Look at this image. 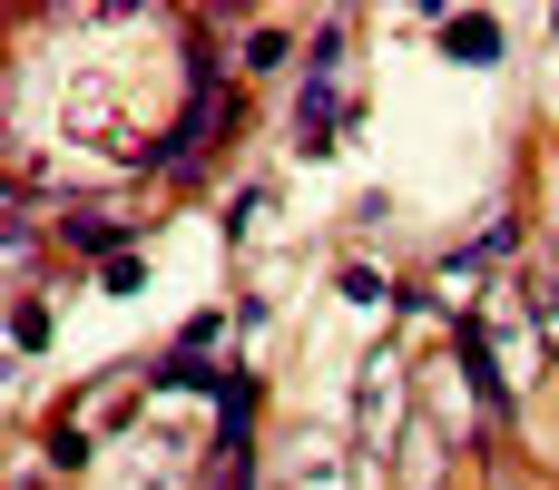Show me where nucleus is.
<instances>
[{"mask_svg":"<svg viewBox=\"0 0 559 490\" xmlns=\"http://www.w3.org/2000/svg\"><path fill=\"white\" fill-rule=\"evenodd\" d=\"M344 128H354L344 88H334V79H305V98H295V147H305V157H334Z\"/></svg>","mask_w":559,"mask_h":490,"instance_id":"1","label":"nucleus"},{"mask_svg":"<svg viewBox=\"0 0 559 490\" xmlns=\"http://www.w3.org/2000/svg\"><path fill=\"white\" fill-rule=\"evenodd\" d=\"M393 413H403V363H393V354H373V363H364V383H354V422H364V442H373V452H383V422H393Z\"/></svg>","mask_w":559,"mask_h":490,"instance_id":"2","label":"nucleus"},{"mask_svg":"<svg viewBox=\"0 0 559 490\" xmlns=\"http://www.w3.org/2000/svg\"><path fill=\"white\" fill-rule=\"evenodd\" d=\"M442 49H452L462 69H491V59H501V20H491V10H442Z\"/></svg>","mask_w":559,"mask_h":490,"instance_id":"3","label":"nucleus"},{"mask_svg":"<svg viewBox=\"0 0 559 490\" xmlns=\"http://www.w3.org/2000/svg\"><path fill=\"white\" fill-rule=\"evenodd\" d=\"M521 314H531L540 354H559V265H531V275H521Z\"/></svg>","mask_w":559,"mask_h":490,"instance_id":"4","label":"nucleus"},{"mask_svg":"<svg viewBox=\"0 0 559 490\" xmlns=\"http://www.w3.org/2000/svg\"><path fill=\"white\" fill-rule=\"evenodd\" d=\"M403 490H442V442L432 432H403Z\"/></svg>","mask_w":559,"mask_h":490,"instance_id":"5","label":"nucleus"},{"mask_svg":"<svg viewBox=\"0 0 559 490\" xmlns=\"http://www.w3.org/2000/svg\"><path fill=\"white\" fill-rule=\"evenodd\" d=\"M285 490H354V481H344V462H334L324 442H305V462L285 471Z\"/></svg>","mask_w":559,"mask_h":490,"instance_id":"6","label":"nucleus"},{"mask_svg":"<svg viewBox=\"0 0 559 490\" xmlns=\"http://www.w3.org/2000/svg\"><path fill=\"white\" fill-rule=\"evenodd\" d=\"M59 236H69V246H118V216H98V206H69V216H59Z\"/></svg>","mask_w":559,"mask_h":490,"instance_id":"7","label":"nucleus"},{"mask_svg":"<svg viewBox=\"0 0 559 490\" xmlns=\"http://www.w3.org/2000/svg\"><path fill=\"white\" fill-rule=\"evenodd\" d=\"M10 344H20V354H39V344H49V314H39V304H20V314H10Z\"/></svg>","mask_w":559,"mask_h":490,"instance_id":"8","label":"nucleus"}]
</instances>
